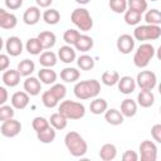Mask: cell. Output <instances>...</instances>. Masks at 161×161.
Returning a JSON list of instances; mask_svg holds the SVG:
<instances>
[{
	"label": "cell",
	"mask_w": 161,
	"mask_h": 161,
	"mask_svg": "<svg viewBox=\"0 0 161 161\" xmlns=\"http://www.w3.org/2000/svg\"><path fill=\"white\" fill-rule=\"evenodd\" d=\"M3 47H4V40H3V38L0 36V50L3 49Z\"/></svg>",
	"instance_id": "cell-52"
},
{
	"label": "cell",
	"mask_w": 161,
	"mask_h": 161,
	"mask_svg": "<svg viewBox=\"0 0 161 161\" xmlns=\"http://www.w3.org/2000/svg\"><path fill=\"white\" fill-rule=\"evenodd\" d=\"M18 72L20 73L21 77H29L34 70H35V63L30 59H23L21 62L18 63Z\"/></svg>",
	"instance_id": "cell-30"
},
{
	"label": "cell",
	"mask_w": 161,
	"mask_h": 161,
	"mask_svg": "<svg viewBox=\"0 0 161 161\" xmlns=\"http://www.w3.org/2000/svg\"><path fill=\"white\" fill-rule=\"evenodd\" d=\"M104 119L107 121V123L112 125V126H119L123 123V114L121 113V111L116 109V108H107L104 112Z\"/></svg>",
	"instance_id": "cell-19"
},
{
	"label": "cell",
	"mask_w": 161,
	"mask_h": 161,
	"mask_svg": "<svg viewBox=\"0 0 161 161\" xmlns=\"http://www.w3.org/2000/svg\"><path fill=\"white\" fill-rule=\"evenodd\" d=\"M10 65V58L8 54H1L0 53V72H4L9 68Z\"/></svg>",
	"instance_id": "cell-47"
},
{
	"label": "cell",
	"mask_w": 161,
	"mask_h": 161,
	"mask_svg": "<svg viewBox=\"0 0 161 161\" xmlns=\"http://www.w3.org/2000/svg\"><path fill=\"white\" fill-rule=\"evenodd\" d=\"M140 157L141 161H156L157 158V146L153 141L143 140L140 143Z\"/></svg>",
	"instance_id": "cell-8"
},
{
	"label": "cell",
	"mask_w": 161,
	"mask_h": 161,
	"mask_svg": "<svg viewBox=\"0 0 161 161\" xmlns=\"http://www.w3.org/2000/svg\"><path fill=\"white\" fill-rule=\"evenodd\" d=\"M141 20H142V14L131 9H127L125 11V23L127 25H137L140 24Z\"/></svg>",
	"instance_id": "cell-37"
},
{
	"label": "cell",
	"mask_w": 161,
	"mask_h": 161,
	"mask_svg": "<svg viewBox=\"0 0 161 161\" xmlns=\"http://www.w3.org/2000/svg\"><path fill=\"white\" fill-rule=\"evenodd\" d=\"M55 131H57V130L53 128V127L49 125L48 127L43 128L42 131H38V132H36V137H38V140H39L42 143H52V142L55 140V136H57Z\"/></svg>",
	"instance_id": "cell-26"
},
{
	"label": "cell",
	"mask_w": 161,
	"mask_h": 161,
	"mask_svg": "<svg viewBox=\"0 0 161 161\" xmlns=\"http://www.w3.org/2000/svg\"><path fill=\"white\" fill-rule=\"evenodd\" d=\"M20 131H21V123H20V121L15 119L14 117L9 118L6 121H3L1 127H0L1 135L4 137H9V138L18 136L20 133Z\"/></svg>",
	"instance_id": "cell-9"
},
{
	"label": "cell",
	"mask_w": 161,
	"mask_h": 161,
	"mask_svg": "<svg viewBox=\"0 0 161 161\" xmlns=\"http://www.w3.org/2000/svg\"><path fill=\"white\" fill-rule=\"evenodd\" d=\"M127 8L140 14H143L147 10V1L146 0H127Z\"/></svg>",
	"instance_id": "cell-38"
},
{
	"label": "cell",
	"mask_w": 161,
	"mask_h": 161,
	"mask_svg": "<svg viewBox=\"0 0 161 161\" xmlns=\"http://www.w3.org/2000/svg\"><path fill=\"white\" fill-rule=\"evenodd\" d=\"M43 20L48 25H55L60 20V14H59V11L57 9H47L43 13Z\"/></svg>",
	"instance_id": "cell-33"
},
{
	"label": "cell",
	"mask_w": 161,
	"mask_h": 161,
	"mask_svg": "<svg viewBox=\"0 0 161 161\" xmlns=\"http://www.w3.org/2000/svg\"><path fill=\"white\" fill-rule=\"evenodd\" d=\"M73 92H74V96L80 101L91 99V98H94L99 94L101 84L97 79L82 80V82L75 83V86L73 88Z\"/></svg>",
	"instance_id": "cell-2"
},
{
	"label": "cell",
	"mask_w": 161,
	"mask_h": 161,
	"mask_svg": "<svg viewBox=\"0 0 161 161\" xmlns=\"http://www.w3.org/2000/svg\"><path fill=\"white\" fill-rule=\"evenodd\" d=\"M29 104V94L25 91L15 92L11 96V106L14 109H24Z\"/></svg>",
	"instance_id": "cell-16"
},
{
	"label": "cell",
	"mask_w": 161,
	"mask_h": 161,
	"mask_svg": "<svg viewBox=\"0 0 161 161\" xmlns=\"http://www.w3.org/2000/svg\"><path fill=\"white\" fill-rule=\"evenodd\" d=\"M16 24H18L16 16L13 13H9L3 8H0V28L10 30V29H14Z\"/></svg>",
	"instance_id": "cell-12"
},
{
	"label": "cell",
	"mask_w": 161,
	"mask_h": 161,
	"mask_svg": "<svg viewBox=\"0 0 161 161\" xmlns=\"http://www.w3.org/2000/svg\"><path fill=\"white\" fill-rule=\"evenodd\" d=\"M91 0H75V3H78V4H80V5H86V4H88Z\"/></svg>",
	"instance_id": "cell-51"
},
{
	"label": "cell",
	"mask_w": 161,
	"mask_h": 161,
	"mask_svg": "<svg viewBox=\"0 0 161 161\" xmlns=\"http://www.w3.org/2000/svg\"><path fill=\"white\" fill-rule=\"evenodd\" d=\"M117 84H118V91L123 94H131L136 89V80L130 75L119 77Z\"/></svg>",
	"instance_id": "cell-14"
},
{
	"label": "cell",
	"mask_w": 161,
	"mask_h": 161,
	"mask_svg": "<svg viewBox=\"0 0 161 161\" xmlns=\"http://www.w3.org/2000/svg\"><path fill=\"white\" fill-rule=\"evenodd\" d=\"M8 98H9V93H8L6 88L0 86V106L1 104H5V102L8 101Z\"/></svg>",
	"instance_id": "cell-49"
},
{
	"label": "cell",
	"mask_w": 161,
	"mask_h": 161,
	"mask_svg": "<svg viewBox=\"0 0 161 161\" xmlns=\"http://www.w3.org/2000/svg\"><path fill=\"white\" fill-rule=\"evenodd\" d=\"M57 60H58V57L54 52L52 50H45L40 54V58H39V63L40 65L43 67H47V68H52L57 64Z\"/></svg>",
	"instance_id": "cell-29"
},
{
	"label": "cell",
	"mask_w": 161,
	"mask_h": 161,
	"mask_svg": "<svg viewBox=\"0 0 161 161\" xmlns=\"http://www.w3.org/2000/svg\"><path fill=\"white\" fill-rule=\"evenodd\" d=\"M108 5L111 10L117 14H123L127 10V0H109Z\"/></svg>",
	"instance_id": "cell-40"
},
{
	"label": "cell",
	"mask_w": 161,
	"mask_h": 161,
	"mask_svg": "<svg viewBox=\"0 0 161 161\" xmlns=\"http://www.w3.org/2000/svg\"><path fill=\"white\" fill-rule=\"evenodd\" d=\"M117 49L122 54H130L135 49V38L130 34H122L117 39Z\"/></svg>",
	"instance_id": "cell-10"
},
{
	"label": "cell",
	"mask_w": 161,
	"mask_h": 161,
	"mask_svg": "<svg viewBox=\"0 0 161 161\" xmlns=\"http://www.w3.org/2000/svg\"><path fill=\"white\" fill-rule=\"evenodd\" d=\"M43 47V49H52L55 43H57V36L53 31H49V30H45V31H42L38 34L36 36Z\"/></svg>",
	"instance_id": "cell-20"
},
{
	"label": "cell",
	"mask_w": 161,
	"mask_h": 161,
	"mask_svg": "<svg viewBox=\"0 0 161 161\" xmlns=\"http://www.w3.org/2000/svg\"><path fill=\"white\" fill-rule=\"evenodd\" d=\"M155 103V94L152 91L148 89H141L137 94V106H141L143 108H148Z\"/></svg>",
	"instance_id": "cell-18"
},
{
	"label": "cell",
	"mask_w": 161,
	"mask_h": 161,
	"mask_svg": "<svg viewBox=\"0 0 161 161\" xmlns=\"http://www.w3.org/2000/svg\"><path fill=\"white\" fill-rule=\"evenodd\" d=\"M35 1L39 8H49L53 3V0H35Z\"/></svg>",
	"instance_id": "cell-50"
},
{
	"label": "cell",
	"mask_w": 161,
	"mask_h": 161,
	"mask_svg": "<svg viewBox=\"0 0 161 161\" xmlns=\"http://www.w3.org/2000/svg\"><path fill=\"white\" fill-rule=\"evenodd\" d=\"M74 48L75 50H79V52H88L93 48V39L92 36L89 35H86V34H80L79 38L77 39V42L74 43Z\"/></svg>",
	"instance_id": "cell-27"
},
{
	"label": "cell",
	"mask_w": 161,
	"mask_h": 161,
	"mask_svg": "<svg viewBox=\"0 0 161 161\" xmlns=\"http://www.w3.org/2000/svg\"><path fill=\"white\" fill-rule=\"evenodd\" d=\"M15 114L14 107L13 106H8V104H1L0 106V121H6L9 118H13Z\"/></svg>",
	"instance_id": "cell-43"
},
{
	"label": "cell",
	"mask_w": 161,
	"mask_h": 161,
	"mask_svg": "<svg viewBox=\"0 0 161 161\" xmlns=\"http://www.w3.org/2000/svg\"><path fill=\"white\" fill-rule=\"evenodd\" d=\"M38 79L44 83V84H54L57 80V73L52 69V68H47L43 67L39 72H38Z\"/></svg>",
	"instance_id": "cell-23"
},
{
	"label": "cell",
	"mask_w": 161,
	"mask_h": 161,
	"mask_svg": "<svg viewBox=\"0 0 161 161\" xmlns=\"http://www.w3.org/2000/svg\"><path fill=\"white\" fill-rule=\"evenodd\" d=\"M42 102H43V104H44L47 108H54V107H57L58 103H59V101L53 96V93H52L49 89L45 91V92L42 94Z\"/></svg>",
	"instance_id": "cell-39"
},
{
	"label": "cell",
	"mask_w": 161,
	"mask_h": 161,
	"mask_svg": "<svg viewBox=\"0 0 161 161\" xmlns=\"http://www.w3.org/2000/svg\"><path fill=\"white\" fill-rule=\"evenodd\" d=\"M122 160L123 161H137L138 160V155L133 150H127L122 155Z\"/></svg>",
	"instance_id": "cell-48"
},
{
	"label": "cell",
	"mask_w": 161,
	"mask_h": 161,
	"mask_svg": "<svg viewBox=\"0 0 161 161\" xmlns=\"http://www.w3.org/2000/svg\"><path fill=\"white\" fill-rule=\"evenodd\" d=\"M135 80H136V86H138L140 89L152 91L157 84V77L152 70H141Z\"/></svg>",
	"instance_id": "cell-7"
},
{
	"label": "cell",
	"mask_w": 161,
	"mask_h": 161,
	"mask_svg": "<svg viewBox=\"0 0 161 161\" xmlns=\"http://www.w3.org/2000/svg\"><path fill=\"white\" fill-rule=\"evenodd\" d=\"M58 58H59L63 63L69 64V63L74 62L75 58H77L75 50L72 48V45H68V44H67V45H63V47H60L59 50H58Z\"/></svg>",
	"instance_id": "cell-21"
},
{
	"label": "cell",
	"mask_w": 161,
	"mask_h": 161,
	"mask_svg": "<svg viewBox=\"0 0 161 161\" xmlns=\"http://www.w3.org/2000/svg\"><path fill=\"white\" fill-rule=\"evenodd\" d=\"M20 73L18 72V69H6L4 70V74H3V83L6 86V87H16L19 83H20Z\"/></svg>",
	"instance_id": "cell-15"
},
{
	"label": "cell",
	"mask_w": 161,
	"mask_h": 161,
	"mask_svg": "<svg viewBox=\"0 0 161 161\" xmlns=\"http://www.w3.org/2000/svg\"><path fill=\"white\" fill-rule=\"evenodd\" d=\"M98 156H99L101 160H103V161L114 160L116 156H117V148H116V146H114L113 143H104V145H102Z\"/></svg>",
	"instance_id": "cell-25"
},
{
	"label": "cell",
	"mask_w": 161,
	"mask_h": 161,
	"mask_svg": "<svg viewBox=\"0 0 161 161\" xmlns=\"http://www.w3.org/2000/svg\"><path fill=\"white\" fill-rule=\"evenodd\" d=\"M25 49H26V52H28L29 54H31V55H38V54L42 53L43 47H42V44H40V42H39L38 38H30V39H28L26 43H25Z\"/></svg>",
	"instance_id": "cell-32"
},
{
	"label": "cell",
	"mask_w": 161,
	"mask_h": 161,
	"mask_svg": "<svg viewBox=\"0 0 161 161\" xmlns=\"http://www.w3.org/2000/svg\"><path fill=\"white\" fill-rule=\"evenodd\" d=\"M49 91L53 93V96H54L58 101H62V99L65 97V94H67V88H65V86H64V84H60V83H54V84L50 87Z\"/></svg>",
	"instance_id": "cell-41"
},
{
	"label": "cell",
	"mask_w": 161,
	"mask_h": 161,
	"mask_svg": "<svg viewBox=\"0 0 161 161\" xmlns=\"http://www.w3.org/2000/svg\"><path fill=\"white\" fill-rule=\"evenodd\" d=\"M77 65L82 70H92L94 68V59L88 54L79 55L77 58Z\"/></svg>",
	"instance_id": "cell-34"
},
{
	"label": "cell",
	"mask_w": 161,
	"mask_h": 161,
	"mask_svg": "<svg viewBox=\"0 0 161 161\" xmlns=\"http://www.w3.org/2000/svg\"><path fill=\"white\" fill-rule=\"evenodd\" d=\"M23 20L26 25H35L40 20L39 6H29L23 14Z\"/></svg>",
	"instance_id": "cell-17"
},
{
	"label": "cell",
	"mask_w": 161,
	"mask_h": 161,
	"mask_svg": "<svg viewBox=\"0 0 161 161\" xmlns=\"http://www.w3.org/2000/svg\"><path fill=\"white\" fill-rule=\"evenodd\" d=\"M151 136H152V138L156 141V142H161V125L160 123H156V125H153L152 126V128H151Z\"/></svg>",
	"instance_id": "cell-45"
},
{
	"label": "cell",
	"mask_w": 161,
	"mask_h": 161,
	"mask_svg": "<svg viewBox=\"0 0 161 161\" xmlns=\"http://www.w3.org/2000/svg\"><path fill=\"white\" fill-rule=\"evenodd\" d=\"M121 113L123 117H133L137 113V102L131 98L123 99L121 102Z\"/></svg>",
	"instance_id": "cell-24"
},
{
	"label": "cell",
	"mask_w": 161,
	"mask_h": 161,
	"mask_svg": "<svg viewBox=\"0 0 161 161\" xmlns=\"http://www.w3.org/2000/svg\"><path fill=\"white\" fill-rule=\"evenodd\" d=\"M4 3L9 10H18L23 5V0H4Z\"/></svg>",
	"instance_id": "cell-46"
},
{
	"label": "cell",
	"mask_w": 161,
	"mask_h": 161,
	"mask_svg": "<svg viewBox=\"0 0 161 161\" xmlns=\"http://www.w3.org/2000/svg\"><path fill=\"white\" fill-rule=\"evenodd\" d=\"M23 87L29 96H38L42 91V82L35 77H26Z\"/></svg>",
	"instance_id": "cell-13"
},
{
	"label": "cell",
	"mask_w": 161,
	"mask_h": 161,
	"mask_svg": "<svg viewBox=\"0 0 161 161\" xmlns=\"http://www.w3.org/2000/svg\"><path fill=\"white\" fill-rule=\"evenodd\" d=\"M150 1H157V0H150Z\"/></svg>",
	"instance_id": "cell-53"
},
{
	"label": "cell",
	"mask_w": 161,
	"mask_h": 161,
	"mask_svg": "<svg viewBox=\"0 0 161 161\" xmlns=\"http://www.w3.org/2000/svg\"><path fill=\"white\" fill-rule=\"evenodd\" d=\"M80 72L77 68L73 67H65L60 70V79L64 80L65 83H74L79 79Z\"/></svg>",
	"instance_id": "cell-22"
},
{
	"label": "cell",
	"mask_w": 161,
	"mask_h": 161,
	"mask_svg": "<svg viewBox=\"0 0 161 161\" xmlns=\"http://www.w3.org/2000/svg\"><path fill=\"white\" fill-rule=\"evenodd\" d=\"M64 145L68 152L74 157H82L88 151V145L86 140L75 131H70L64 137Z\"/></svg>",
	"instance_id": "cell-1"
},
{
	"label": "cell",
	"mask_w": 161,
	"mask_h": 161,
	"mask_svg": "<svg viewBox=\"0 0 161 161\" xmlns=\"http://www.w3.org/2000/svg\"><path fill=\"white\" fill-rule=\"evenodd\" d=\"M161 36V26L160 25H138L133 30V38L140 42L146 40H157Z\"/></svg>",
	"instance_id": "cell-6"
},
{
	"label": "cell",
	"mask_w": 161,
	"mask_h": 161,
	"mask_svg": "<svg viewBox=\"0 0 161 161\" xmlns=\"http://www.w3.org/2000/svg\"><path fill=\"white\" fill-rule=\"evenodd\" d=\"M108 108V103L104 98H96L93 101H91L89 103V111L93 114H102L106 112V109Z\"/></svg>",
	"instance_id": "cell-28"
},
{
	"label": "cell",
	"mask_w": 161,
	"mask_h": 161,
	"mask_svg": "<svg viewBox=\"0 0 161 161\" xmlns=\"http://www.w3.org/2000/svg\"><path fill=\"white\" fill-rule=\"evenodd\" d=\"M155 47L151 43H142L133 54V64L137 68H145L155 57Z\"/></svg>",
	"instance_id": "cell-4"
},
{
	"label": "cell",
	"mask_w": 161,
	"mask_h": 161,
	"mask_svg": "<svg viewBox=\"0 0 161 161\" xmlns=\"http://www.w3.org/2000/svg\"><path fill=\"white\" fill-rule=\"evenodd\" d=\"M145 21H146V24L160 25V24H161V13H160V10H157V9L146 10Z\"/></svg>",
	"instance_id": "cell-36"
},
{
	"label": "cell",
	"mask_w": 161,
	"mask_h": 161,
	"mask_svg": "<svg viewBox=\"0 0 161 161\" xmlns=\"http://www.w3.org/2000/svg\"><path fill=\"white\" fill-rule=\"evenodd\" d=\"M48 121H49V125L55 130H64L68 123V119L59 112L50 114V118Z\"/></svg>",
	"instance_id": "cell-31"
},
{
	"label": "cell",
	"mask_w": 161,
	"mask_h": 161,
	"mask_svg": "<svg viewBox=\"0 0 161 161\" xmlns=\"http://www.w3.org/2000/svg\"><path fill=\"white\" fill-rule=\"evenodd\" d=\"M48 126H49V121H48L47 118H44V117H40V116L35 117V118L31 121V127H33V130H34L35 132L42 131L43 128H45V127H48Z\"/></svg>",
	"instance_id": "cell-44"
},
{
	"label": "cell",
	"mask_w": 161,
	"mask_h": 161,
	"mask_svg": "<svg viewBox=\"0 0 161 161\" xmlns=\"http://www.w3.org/2000/svg\"><path fill=\"white\" fill-rule=\"evenodd\" d=\"M58 112L62 113L67 119H80L86 114V107L80 102L67 99L59 104Z\"/></svg>",
	"instance_id": "cell-3"
},
{
	"label": "cell",
	"mask_w": 161,
	"mask_h": 161,
	"mask_svg": "<svg viewBox=\"0 0 161 161\" xmlns=\"http://www.w3.org/2000/svg\"><path fill=\"white\" fill-rule=\"evenodd\" d=\"M101 79H102V83L104 86L111 87V86L117 84V82L119 79V74L117 70H106V72H103Z\"/></svg>",
	"instance_id": "cell-35"
},
{
	"label": "cell",
	"mask_w": 161,
	"mask_h": 161,
	"mask_svg": "<svg viewBox=\"0 0 161 161\" xmlns=\"http://www.w3.org/2000/svg\"><path fill=\"white\" fill-rule=\"evenodd\" d=\"M70 20L82 31H89L93 28V19L89 11L84 8L74 9L70 14Z\"/></svg>",
	"instance_id": "cell-5"
},
{
	"label": "cell",
	"mask_w": 161,
	"mask_h": 161,
	"mask_svg": "<svg viewBox=\"0 0 161 161\" xmlns=\"http://www.w3.org/2000/svg\"><path fill=\"white\" fill-rule=\"evenodd\" d=\"M5 49L8 55L10 57H18L23 53V42L19 36H9L5 43Z\"/></svg>",
	"instance_id": "cell-11"
},
{
	"label": "cell",
	"mask_w": 161,
	"mask_h": 161,
	"mask_svg": "<svg viewBox=\"0 0 161 161\" xmlns=\"http://www.w3.org/2000/svg\"><path fill=\"white\" fill-rule=\"evenodd\" d=\"M80 33L75 29H68L64 31L63 34V40L68 44V45H74V43L77 42V39L79 38Z\"/></svg>",
	"instance_id": "cell-42"
}]
</instances>
